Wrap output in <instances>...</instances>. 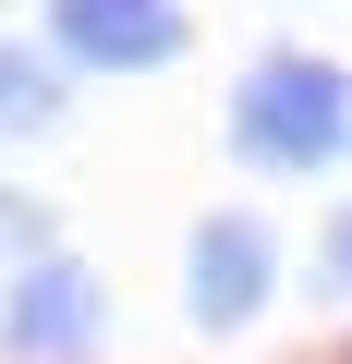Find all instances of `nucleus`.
<instances>
[{
	"label": "nucleus",
	"mask_w": 352,
	"mask_h": 364,
	"mask_svg": "<svg viewBox=\"0 0 352 364\" xmlns=\"http://www.w3.org/2000/svg\"><path fill=\"white\" fill-rule=\"evenodd\" d=\"M231 158L243 170H328L352 158V73L328 49H255L231 85Z\"/></svg>",
	"instance_id": "f257e3e1"
},
{
	"label": "nucleus",
	"mask_w": 352,
	"mask_h": 364,
	"mask_svg": "<svg viewBox=\"0 0 352 364\" xmlns=\"http://www.w3.org/2000/svg\"><path fill=\"white\" fill-rule=\"evenodd\" d=\"M0 352L13 364H97L110 352V279L73 243L25 255L13 279H0Z\"/></svg>",
	"instance_id": "f03ea898"
},
{
	"label": "nucleus",
	"mask_w": 352,
	"mask_h": 364,
	"mask_svg": "<svg viewBox=\"0 0 352 364\" xmlns=\"http://www.w3.org/2000/svg\"><path fill=\"white\" fill-rule=\"evenodd\" d=\"M267 304H279V231L243 219V207L195 219V243H183V316H195L207 340H243Z\"/></svg>",
	"instance_id": "7ed1b4c3"
},
{
	"label": "nucleus",
	"mask_w": 352,
	"mask_h": 364,
	"mask_svg": "<svg viewBox=\"0 0 352 364\" xmlns=\"http://www.w3.org/2000/svg\"><path fill=\"white\" fill-rule=\"evenodd\" d=\"M195 37L183 0H49V61L61 73H170Z\"/></svg>",
	"instance_id": "20e7f679"
},
{
	"label": "nucleus",
	"mask_w": 352,
	"mask_h": 364,
	"mask_svg": "<svg viewBox=\"0 0 352 364\" xmlns=\"http://www.w3.org/2000/svg\"><path fill=\"white\" fill-rule=\"evenodd\" d=\"M49 122H61V61L0 49V146H13V134H49Z\"/></svg>",
	"instance_id": "39448f33"
},
{
	"label": "nucleus",
	"mask_w": 352,
	"mask_h": 364,
	"mask_svg": "<svg viewBox=\"0 0 352 364\" xmlns=\"http://www.w3.org/2000/svg\"><path fill=\"white\" fill-rule=\"evenodd\" d=\"M316 279H328V291H340V304H352V207H340V219H328V231H316Z\"/></svg>",
	"instance_id": "423d86ee"
}]
</instances>
